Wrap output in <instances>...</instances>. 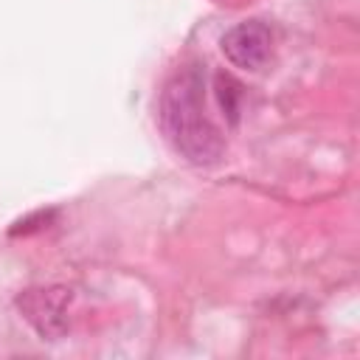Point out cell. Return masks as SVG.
<instances>
[{
	"mask_svg": "<svg viewBox=\"0 0 360 360\" xmlns=\"http://www.w3.org/2000/svg\"><path fill=\"white\" fill-rule=\"evenodd\" d=\"M158 121L172 149L191 166H214L225 152V138L205 110V70L180 68L160 90Z\"/></svg>",
	"mask_w": 360,
	"mask_h": 360,
	"instance_id": "obj_1",
	"label": "cell"
},
{
	"mask_svg": "<svg viewBox=\"0 0 360 360\" xmlns=\"http://www.w3.org/2000/svg\"><path fill=\"white\" fill-rule=\"evenodd\" d=\"M17 309L25 318V323L42 338V340H59L70 326V304L73 290L65 284H48V287H31L17 295Z\"/></svg>",
	"mask_w": 360,
	"mask_h": 360,
	"instance_id": "obj_2",
	"label": "cell"
},
{
	"mask_svg": "<svg viewBox=\"0 0 360 360\" xmlns=\"http://www.w3.org/2000/svg\"><path fill=\"white\" fill-rule=\"evenodd\" d=\"M222 56L242 70H259L270 59L273 34L262 20H245L231 25L219 39Z\"/></svg>",
	"mask_w": 360,
	"mask_h": 360,
	"instance_id": "obj_3",
	"label": "cell"
},
{
	"mask_svg": "<svg viewBox=\"0 0 360 360\" xmlns=\"http://www.w3.org/2000/svg\"><path fill=\"white\" fill-rule=\"evenodd\" d=\"M214 96L217 104L222 110V115L228 118V124H239V112H242V101H245V87L225 70H219L214 76Z\"/></svg>",
	"mask_w": 360,
	"mask_h": 360,
	"instance_id": "obj_4",
	"label": "cell"
},
{
	"mask_svg": "<svg viewBox=\"0 0 360 360\" xmlns=\"http://www.w3.org/2000/svg\"><path fill=\"white\" fill-rule=\"evenodd\" d=\"M56 219V208H48V211H37V214H28V217H22V219H17L14 222V228L8 231L11 236H28V233H37V231H45L51 222Z\"/></svg>",
	"mask_w": 360,
	"mask_h": 360,
	"instance_id": "obj_5",
	"label": "cell"
}]
</instances>
